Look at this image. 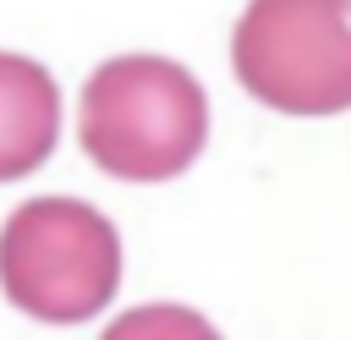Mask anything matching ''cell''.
I'll return each instance as SVG.
<instances>
[{
  "label": "cell",
  "instance_id": "1",
  "mask_svg": "<svg viewBox=\"0 0 351 340\" xmlns=\"http://www.w3.org/2000/svg\"><path fill=\"white\" fill-rule=\"evenodd\" d=\"M77 137L115 181H170L208 143V99L165 55H115L82 82Z\"/></svg>",
  "mask_w": 351,
  "mask_h": 340
},
{
  "label": "cell",
  "instance_id": "2",
  "mask_svg": "<svg viewBox=\"0 0 351 340\" xmlns=\"http://www.w3.org/2000/svg\"><path fill=\"white\" fill-rule=\"evenodd\" d=\"M121 236L82 197H27L0 225V291L38 324H82L115 302Z\"/></svg>",
  "mask_w": 351,
  "mask_h": 340
},
{
  "label": "cell",
  "instance_id": "3",
  "mask_svg": "<svg viewBox=\"0 0 351 340\" xmlns=\"http://www.w3.org/2000/svg\"><path fill=\"white\" fill-rule=\"evenodd\" d=\"M230 66L280 115L351 110V0H252L230 33Z\"/></svg>",
  "mask_w": 351,
  "mask_h": 340
},
{
  "label": "cell",
  "instance_id": "4",
  "mask_svg": "<svg viewBox=\"0 0 351 340\" xmlns=\"http://www.w3.org/2000/svg\"><path fill=\"white\" fill-rule=\"evenodd\" d=\"M60 137V88L55 77L27 60L0 49V181L33 175Z\"/></svg>",
  "mask_w": 351,
  "mask_h": 340
},
{
  "label": "cell",
  "instance_id": "5",
  "mask_svg": "<svg viewBox=\"0 0 351 340\" xmlns=\"http://www.w3.org/2000/svg\"><path fill=\"white\" fill-rule=\"evenodd\" d=\"M99 340H219V329L181 302H148V307H126Z\"/></svg>",
  "mask_w": 351,
  "mask_h": 340
}]
</instances>
